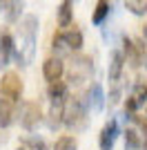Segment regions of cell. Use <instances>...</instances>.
Masks as SVG:
<instances>
[{
	"mask_svg": "<svg viewBox=\"0 0 147 150\" xmlns=\"http://www.w3.org/2000/svg\"><path fill=\"white\" fill-rule=\"evenodd\" d=\"M36 31H38V18L36 16H24L22 23H20L18 45H13L18 65H29L34 61V54H36Z\"/></svg>",
	"mask_w": 147,
	"mask_h": 150,
	"instance_id": "obj_1",
	"label": "cell"
},
{
	"mask_svg": "<svg viewBox=\"0 0 147 150\" xmlns=\"http://www.w3.org/2000/svg\"><path fill=\"white\" fill-rule=\"evenodd\" d=\"M87 114H89V110L85 108V103L80 99H69L65 101V108H62V123L67 125V128H71V130H80V128H85L87 123Z\"/></svg>",
	"mask_w": 147,
	"mask_h": 150,
	"instance_id": "obj_2",
	"label": "cell"
},
{
	"mask_svg": "<svg viewBox=\"0 0 147 150\" xmlns=\"http://www.w3.org/2000/svg\"><path fill=\"white\" fill-rule=\"evenodd\" d=\"M20 125L24 130H36L40 121H43V110L38 105L36 101H24L22 108H20Z\"/></svg>",
	"mask_w": 147,
	"mask_h": 150,
	"instance_id": "obj_3",
	"label": "cell"
},
{
	"mask_svg": "<svg viewBox=\"0 0 147 150\" xmlns=\"http://www.w3.org/2000/svg\"><path fill=\"white\" fill-rule=\"evenodd\" d=\"M143 56H145V45L143 40H132V38H123V58L125 63H129V67H141Z\"/></svg>",
	"mask_w": 147,
	"mask_h": 150,
	"instance_id": "obj_4",
	"label": "cell"
},
{
	"mask_svg": "<svg viewBox=\"0 0 147 150\" xmlns=\"http://www.w3.org/2000/svg\"><path fill=\"white\" fill-rule=\"evenodd\" d=\"M22 81H20L18 74H13V72H7L2 79H0V92H2V96L9 101H20V96H22Z\"/></svg>",
	"mask_w": 147,
	"mask_h": 150,
	"instance_id": "obj_5",
	"label": "cell"
},
{
	"mask_svg": "<svg viewBox=\"0 0 147 150\" xmlns=\"http://www.w3.org/2000/svg\"><path fill=\"white\" fill-rule=\"evenodd\" d=\"M92 69H94L92 58H89V56H78L76 61H74V65H71L69 81H74V83H83V81H87V79H89V74H92Z\"/></svg>",
	"mask_w": 147,
	"mask_h": 150,
	"instance_id": "obj_6",
	"label": "cell"
},
{
	"mask_svg": "<svg viewBox=\"0 0 147 150\" xmlns=\"http://www.w3.org/2000/svg\"><path fill=\"white\" fill-rule=\"evenodd\" d=\"M85 108L92 110V112H100L105 108V92H103V85L100 83H92L89 90H87V96H85Z\"/></svg>",
	"mask_w": 147,
	"mask_h": 150,
	"instance_id": "obj_7",
	"label": "cell"
},
{
	"mask_svg": "<svg viewBox=\"0 0 147 150\" xmlns=\"http://www.w3.org/2000/svg\"><path fill=\"white\" fill-rule=\"evenodd\" d=\"M62 74H65V63H62L60 56H51V58H47V61L43 63V76L49 83L62 79Z\"/></svg>",
	"mask_w": 147,
	"mask_h": 150,
	"instance_id": "obj_8",
	"label": "cell"
},
{
	"mask_svg": "<svg viewBox=\"0 0 147 150\" xmlns=\"http://www.w3.org/2000/svg\"><path fill=\"white\" fill-rule=\"evenodd\" d=\"M116 137H118V123L111 119L109 123H105V128L100 130V137H98L100 150H111L114 144H116Z\"/></svg>",
	"mask_w": 147,
	"mask_h": 150,
	"instance_id": "obj_9",
	"label": "cell"
},
{
	"mask_svg": "<svg viewBox=\"0 0 147 150\" xmlns=\"http://www.w3.org/2000/svg\"><path fill=\"white\" fill-rule=\"evenodd\" d=\"M123 69H125V58H123V52L114 50L109 54V69H107V74H109V81L116 83L118 79L123 76Z\"/></svg>",
	"mask_w": 147,
	"mask_h": 150,
	"instance_id": "obj_10",
	"label": "cell"
},
{
	"mask_svg": "<svg viewBox=\"0 0 147 150\" xmlns=\"http://www.w3.org/2000/svg\"><path fill=\"white\" fill-rule=\"evenodd\" d=\"M13 52V38L9 31H0V69L9 63V56Z\"/></svg>",
	"mask_w": 147,
	"mask_h": 150,
	"instance_id": "obj_11",
	"label": "cell"
},
{
	"mask_svg": "<svg viewBox=\"0 0 147 150\" xmlns=\"http://www.w3.org/2000/svg\"><path fill=\"white\" fill-rule=\"evenodd\" d=\"M13 121V101L0 96V128H9Z\"/></svg>",
	"mask_w": 147,
	"mask_h": 150,
	"instance_id": "obj_12",
	"label": "cell"
},
{
	"mask_svg": "<svg viewBox=\"0 0 147 150\" xmlns=\"http://www.w3.org/2000/svg\"><path fill=\"white\" fill-rule=\"evenodd\" d=\"M62 36H65V43H67L69 52H78L83 47V31L76 29V25H74V29L62 31Z\"/></svg>",
	"mask_w": 147,
	"mask_h": 150,
	"instance_id": "obj_13",
	"label": "cell"
},
{
	"mask_svg": "<svg viewBox=\"0 0 147 150\" xmlns=\"http://www.w3.org/2000/svg\"><path fill=\"white\" fill-rule=\"evenodd\" d=\"M22 7L24 2L22 0H5V13H7V20L9 23H16V20H20V13H22Z\"/></svg>",
	"mask_w": 147,
	"mask_h": 150,
	"instance_id": "obj_14",
	"label": "cell"
},
{
	"mask_svg": "<svg viewBox=\"0 0 147 150\" xmlns=\"http://www.w3.org/2000/svg\"><path fill=\"white\" fill-rule=\"evenodd\" d=\"M74 2L71 0H62V5L58 7V27H69L74 18Z\"/></svg>",
	"mask_w": 147,
	"mask_h": 150,
	"instance_id": "obj_15",
	"label": "cell"
},
{
	"mask_svg": "<svg viewBox=\"0 0 147 150\" xmlns=\"http://www.w3.org/2000/svg\"><path fill=\"white\" fill-rule=\"evenodd\" d=\"M49 99L58 101V103H65V101H67V85H65L60 79L49 83Z\"/></svg>",
	"mask_w": 147,
	"mask_h": 150,
	"instance_id": "obj_16",
	"label": "cell"
},
{
	"mask_svg": "<svg viewBox=\"0 0 147 150\" xmlns=\"http://www.w3.org/2000/svg\"><path fill=\"white\" fill-rule=\"evenodd\" d=\"M125 146L129 150H141L143 148V134L134 128H127L125 130Z\"/></svg>",
	"mask_w": 147,
	"mask_h": 150,
	"instance_id": "obj_17",
	"label": "cell"
},
{
	"mask_svg": "<svg viewBox=\"0 0 147 150\" xmlns=\"http://www.w3.org/2000/svg\"><path fill=\"white\" fill-rule=\"evenodd\" d=\"M109 2L107 0H98V5H96V9H94V16H92V20H94V25H100L107 16H109Z\"/></svg>",
	"mask_w": 147,
	"mask_h": 150,
	"instance_id": "obj_18",
	"label": "cell"
},
{
	"mask_svg": "<svg viewBox=\"0 0 147 150\" xmlns=\"http://www.w3.org/2000/svg\"><path fill=\"white\" fill-rule=\"evenodd\" d=\"M51 47H54V52L58 54V56H62V54H69V47H67V43H65V36H62V31H56V34H54Z\"/></svg>",
	"mask_w": 147,
	"mask_h": 150,
	"instance_id": "obj_19",
	"label": "cell"
},
{
	"mask_svg": "<svg viewBox=\"0 0 147 150\" xmlns=\"http://www.w3.org/2000/svg\"><path fill=\"white\" fill-rule=\"evenodd\" d=\"M78 146H76V139L69 137V134H62V137L56 139L54 144V150H76Z\"/></svg>",
	"mask_w": 147,
	"mask_h": 150,
	"instance_id": "obj_20",
	"label": "cell"
},
{
	"mask_svg": "<svg viewBox=\"0 0 147 150\" xmlns=\"http://www.w3.org/2000/svg\"><path fill=\"white\" fill-rule=\"evenodd\" d=\"M136 99V103L138 105H145V101H147V83H143V79H138V83L134 85V94H132Z\"/></svg>",
	"mask_w": 147,
	"mask_h": 150,
	"instance_id": "obj_21",
	"label": "cell"
},
{
	"mask_svg": "<svg viewBox=\"0 0 147 150\" xmlns=\"http://www.w3.org/2000/svg\"><path fill=\"white\" fill-rule=\"evenodd\" d=\"M125 7H127L134 16H143V13L147 11V2L145 0H125Z\"/></svg>",
	"mask_w": 147,
	"mask_h": 150,
	"instance_id": "obj_22",
	"label": "cell"
},
{
	"mask_svg": "<svg viewBox=\"0 0 147 150\" xmlns=\"http://www.w3.org/2000/svg\"><path fill=\"white\" fill-rule=\"evenodd\" d=\"M22 144L27 146L29 150H49V148H47V144H45L43 139H38V137H27Z\"/></svg>",
	"mask_w": 147,
	"mask_h": 150,
	"instance_id": "obj_23",
	"label": "cell"
},
{
	"mask_svg": "<svg viewBox=\"0 0 147 150\" xmlns=\"http://www.w3.org/2000/svg\"><path fill=\"white\" fill-rule=\"evenodd\" d=\"M138 108H141V105L136 103L134 96H127V101H125V114H129V119L136 114V110H138Z\"/></svg>",
	"mask_w": 147,
	"mask_h": 150,
	"instance_id": "obj_24",
	"label": "cell"
},
{
	"mask_svg": "<svg viewBox=\"0 0 147 150\" xmlns=\"http://www.w3.org/2000/svg\"><path fill=\"white\" fill-rule=\"evenodd\" d=\"M118 96H120V90H114V92H111V99H109V103H111V105H114V103H116V101H118Z\"/></svg>",
	"mask_w": 147,
	"mask_h": 150,
	"instance_id": "obj_25",
	"label": "cell"
},
{
	"mask_svg": "<svg viewBox=\"0 0 147 150\" xmlns=\"http://www.w3.org/2000/svg\"><path fill=\"white\" fill-rule=\"evenodd\" d=\"M143 36H145V40H147V23L143 25Z\"/></svg>",
	"mask_w": 147,
	"mask_h": 150,
	"instance_id": "obj_26",
	"label": "cell"
},
{
	"mask_svg": "<svg viewBox=\"0 0 147 150\" xmlns=\"http://www.w3.org/2000/svg\"><path fill=\"white\" fill-rule=\"evenodd\" d=\"M16 150H29V148H27V146H24V144H20V146H18V148H16Z\"/></svg>",
	"mask_w": 147,
	"mask_h": 150,
	"instance_id": "obj_27",
	"label": "cell"
},
{
	"mask_svg": "<svg viewBox=\"0 0 147 150\" xmlns=\"http://www.w3.org/2000/svg\"><path fill=\"white\" fill-rule=\"evenodd\" d=\"M2 7H5V0H0V11H2Z\"/></svg>",
	"mask_w": 147,
	"mask_h": 150,
	"instance_id": "obj_28",
	"label": "cell"
},
{
	"mask_svg": "<svg viewBox=\"0 0 147 150\" xmlns=\"http://www.w3.org/2000/svg\"><path fill=\"white\" fill-rule=\"evenodd\" d=\"M145 63H147V54H145Z\"/></svg>",
	"mask_w": 147,
	"mask_h": 150,
	"instance_id": "obj_29",
	"label": "cell"
}]
</instances>
